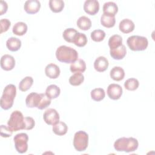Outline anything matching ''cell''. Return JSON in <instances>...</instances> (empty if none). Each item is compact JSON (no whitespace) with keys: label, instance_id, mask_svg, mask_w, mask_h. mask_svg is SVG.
<instances>
[{"label":"cell","instance_id":"obj_1","mask_svg":"<svg viewBox=\"0 0 155 155\" xmlns=\"http://www.w3.org/2000/svg\"><path fill=\"white\" fill-rule=\"evenodd\" d=\"M56 57L59 62L70 64L78 59V53L76 50L70 47L61 45L56 51Z\"/></svg>","mask_w":155,"mask_h":155},{"label":"cell","instance_id":"obj_2","mask_svg":"<svg viewBox=\"0 0 155 155\" xmlns=\"http://www.w3.org/2000/svg\"><path fill=\"white\" fill-rule=\"evenodd\" d=\"M139 146L138 140L134 137H120L114 143V148L117 151L130 153L136 151Z\"/></svg>","mask_w":155,"mask_h":155},{"label":"cell","instance_id":"obj_3","mask_svg":"<svg viewBox=\"0 0 155 155\" xmlns=\"http://www.w3.org/2000/svg\"><path fill=\"white\" fill-rule=\"evenodd\" d=\"M16 94V88L13 84H8L4 88L0 101L1 107L3 110H7L12 107Z\"/></svg>","mask_w":155,"mask_h":155},{"label":"cell","instance_id":"obj_4","mask_svg":"<svg viewBox=\"0 0 155 155\" xmlns=\"http://www.w3.org/2000/svg\"><path fill=\"white\" fill-rule=\"evenodd\" d=\"M127 44L133 51H143L147 48L148 41L144 36L133 35L127 39Z\"/></svg>","mask_w":155,"mask_h":155},{"label":"cell","instance_id":"obj_5","mask_svg":"<svg viewBox=\"0 0 155 155\" xmlns=\"http://www.w3.org/2000/svg\"><path fill=\"white\" fill-rule=\"evenodd\" d=\"M7 125L13 132L24 130V117L22 113L18 110L13 111L7 122Z\"/></svg>","mask_w":155,"mask_h":155},{"label":"cell","instance_id":"obj_6","mask_svg":"<svg viewBox=\"0 0 155 155\" xmlns=\"http://www.w3.org/2000/svg\"><path fill=\"white\" fill-rule=\"evenodd\" d=\"M88 145V135L84 131H77L73 138V146L78 151H85Z\"/></svg>","mask_w":155,"mask_h":155},{"label":"cell","instance_id":"obj_7","mask_svg":"<svg viewBox=\"0 0 155 155\" xmlns=\"http://www.w3.org/2000/svg\"><path fill=\"white\" fill-rule=\"evenodd\" d=\"M16 151L21 154L27 152L28 150V136L26 133H21L16 134L13 138Z\"/></svg>","mask_w":155,"mask_h":155},{"label":"cell","instance_id":"obj_8","mask_svg":"<svg viewBox=\"0 0 155 155\" xmlns=\"http://www.w3.org/2000/svg\"><path fill=\"white\" fill-rule=\"evenodd\" d=\"M59 114L54 108H48L45 110L43 115L45 122L50 125H54L59 121Z\"/></svg>","mask_w":155,"mask_h":155},{"label":"cell","instance_id":"obj_9","mask_svg":"<svg viewBox=\"0 0 155 155\" xmlns=\"http://www.w3.org/2000/svg\"><path fill=\"white\" fill-rule=\"evenodd\" d=\"M122 88L117 84H111L107 87V95L113 100H117L120 98L122 94Z\"/></svg>","mask_w":155,"mask_h":155},{"label":"cell","instance_id":"obj_10","mask_svg":"<svg viewBox=\"0 0 155 155\" xmlns=\"http://www.w3.org/2000/svg\"><path fill=\"white\" fill-rule=\"evenodd\" d=\"M84 10L86 13L94 15L99 10V3L96 0H87L84 4Z\"/></svg>","mask_w":155,"mask_h":155},{"label":"cell","instance_id":"obj_11","mask_svg":"<svg viewBox=\"0 0 155 155\" xmlns=\"http://www.w3.org/2000/svg\"><path fill=\"white\" fill-rule=\"evenodd\" d=\"M15 66V58L10 55L5 54L1 58V67L5 71H10L13 69Z\"/></svg>","mask_w":155,"mask_h":155},{"label":"cell","instance_id":"obj_12","mask_svg":"<svg viewBox=\"0 0 155 155\" xmlns=\"http://www.w3.org/2000/svg\"><path fill=\"white\" fill-rule=\"evenodd\" d=\"M41 8V3L38 0H28L26 1L24 9L28 14H35L38 13Z\"/></svg>","mask_w":155,"mask_h":155},{"label":"cell","instance_id":"obj_13","mask_svg":"<svg viewBox=\"0 0 155 155\" xmlns=\"http://www.w3.org/2000/svg\"><path fill=\"white\" fill-rule=\"evenodd\" d=\"M41 98V93L33 92L27 95L25 99V104L28 108L38 107Z\"/></svg>","mask_w":155,"mask_h":155},{"label":"cell","instance_id":"obj_14","mask_svg":"<svg viewBox=\"0 0 155 155\" xmlns=\"http://www.w3.org/2000/svg\"><path fill=\"white\" fill-rule=\"evenodd\" d=\"M60 73L59 67L53 63L48 64L45 68V73L50 79H56L59 76Z\"/></svg>","mask_w":155,"mask_h":155},{"label":"cell","instance_id":"obj_15","mask_svg":"<svg viewBox=\"0 0 155 155\" xmlns=\"http://www.w3.org/2000/svg\"><path fill=\"white\" fill-rule=\"evenodd\" d=\"M108 61L104 56L97 58L94 62V68L98 72L105 71L108 68Z\"/></svg>","mask_w":155,"mask_h":155},{"label":"cell","instance_id":"obj_16","mask_svg":"<svg viewBox=\"0 0 155 155\" xmlns=\"http://www.w3.org/2000/svg\"><path fill=\"white\" fill-rule=\"evenodd\" d=\"M135 27L134 22L129 19H124L119 25V30L124 33H129L132 32Z\"/></svg>","mask_w":155,"mask_h":155},{"label":"cell","instance_id":"obj_17","mask_svg":"<svg viewBox=\"0 0 155 155\" xmlns=\"http://www.w3.org/2000/svg\"><path fill=\"white\" fill-rule=\"evenodd\" d=\"M110 56L112 58L116 60H120L122 59L127 54L126 47L124 45L122 44L119 47L114 48L110 49Z\"/></svg>","mask_w":155,"mask_h":155},{"label":"cell","instance_id":"obj_18","mask_svg":"<svg viewBox=\"0 0 155 155\" xmlns=\"http://www.w3.org/2000/svg\"><path fill=\"white\" fill-rule=\"evenodd\" d=\"M103 13L111 16H115L116 14L118 12V7L117 4L111 1L107 2L104 3L102 8Z\"/></svg>","mask_w":155,"mask_h":155},{"label":"cell","instance_id":"obj_19","mask_svg":"<svg viewBox=\"0 0 155 155\" xmlns=\"http://www.w3.org/2000/svg\"><path fill=\"white\" fill-rule=\"evenodd\" d=\"M70 70L72 73H83L86 70V64L83 59H78L75 62L71 64Z\"/></svg>","mask_w":155,"mask_h":155},{"label":"cell","instance_id":"obj_20","mask_svg":"<svg viewBox=\"0 0 155 155\" xmlns=\"http://www.w3.org/2000/svg\"><path fill=\"white\" fill-rule=\"evenodd\" d=\"M6 46L10 51H16L19 50L21 47V41L17 38L11 37L6 41Z\"/></svg>","mask_w":155,"mask_h":155},{"label":"cell","instance_id":"obj_21","mask_svg":"<svg viewBox=\"0 0 155 155\" xmlns=\"http://www.w3.org/2000/svg\"><path fill=\"white\" fill-rule=\"evenodd\" d=\"M110 76L112 79L116 81H120L124 78L125 71L120 67H114L110 72Z\"/></svg>","mask_w":155,"mask_h":155},{"label":"cell","instance_id":"obj_22","mask_svg":"<svg viewBox=\"0 0 155 155\" xmlns=\"http://www.w3.org/2000/svg\"><path fill=\"white\" fill-rule=\"evenodd\" d=\"M52 130L55 134L63 136L67 133L68 131V127L65 122L59 121L57 124L53 125Z\"/></svg>","mask_w":155,"mask_h":155},{"label":"cell","instance_id":"obj_23","mask_svg":"<svg viewBox=\"0 0 155 155\" xmlns=\"http://www.w3.org/2000/svg\"><path fill=\"white\" fill-rule=\"evenodd\" d=\"M61 93V90L58 86L54 84L48 85L45 90V94L51 99L57 98Z\"/></svg>","mask_w":155,"mask_h":155},{"label":"cell","instance_id":"obj_24","mask_svg":"<svg viewBox=\"0 0 155 155\" xmlns=\"http://www.w3.org/2000/svg\"><path fill=\"white\" fill-rule=\"evenodd\" d=\"M77 26L82 30H88L91 26V21L88 17L82 16L78 18L76 22Z\"/></svg>","mask_w":155,"mask_h":155},{"label":"cell","instance_id":"obj_25","mask_svg":"<svg viewBox=\"0 0 155 155\" xmlns=\"http://www.w3.org/2000/svg\"><path fill=\"white\" fill-rule=\"evenodd\" d=\"M12 31L15 35L22 36L27 31V25L25 22H18L13 25Z\"/></svg>","mask_w":155,"mask_h":155},{"label":"cell","instance_id":"obj_26","mask_svg":"<svg viewBox=\"0 0 155 155\" xmlns=\"http://www.w3.org/2000/svg\"><path fill=\"white\" fill-rule=\"evenodd\" d=\"M101 24L107 28H111L114 26L116 23L115 16H111L103 13L101 18Z\"/></svg>","mask_w":155,"mask_h":155},{"label":"cell","instance_id":"obj_27","mask_svg":"<svg viewBox=\"0 0 155 155\" xmlns=\"http://www.w3.org/2000/svg\"><path fill=\"white\" fill-rule=\"evenodd\" d=\"M49 7L54 13H59L64 7V2L62 0H50Z\"/></svg>","mask_w":155,"mask_h":155},{"label":"cell","instance_id":"obj_28","mask_svg":"<svg viewBox=\"0 0 155 155\" xmlns=\"http://www.w3.org/2000/svg\"><path fill=\"white\" fill-rule=\"evenodd\" d=\"M33 83V79L31 76H26L22 79L19 84V89L21 91H26L30 88Z\"/></svg>","mask_w":155,"mask_h":155},{"label":"cell","instance_id":"obj_29","mask_svg":"<svg viewBox=\"0 0 155 155\" xmlns=\"http://www.w3.org/2000/svg\"><path fill=\"white\" fill-rule=\"evenodd\" d=\"M78 33V31L76 29L73 28H68L64 31L62 36L65 41L73 43V40Z\"/></svg>","mask_w":155,"mask_h":155},{"label":"cell","instance_id":"obj_30","mask_svg":"<svg viewBox=\"0 0 155 155\" xmlns=\"http://www.w3.org/2000/svg\"><path fill=\"white\" fill-rule=\"evenodd\" d=\"M90 94L91 99L97 102L102 101L105 96V91L102 88H96L92 90Z\"/></svg>","mask_w":155,"mask_h":155},{"label":"cell","instance_id":"obj_31","mask_svg":"<svg viewBox=\"0 0 155 155\" xmlns=\"http://www.w3.org/2000/svg\"><path fill=\"white\" fill-rule=\"evenodd\" d=\"M108 43L110 49L116 48L122 44V38L119 35H114L109 38Z\"/></svg>","mask_w":155,"mask_h":155},{"label":"cell","instance_id":"obj_32","mask_svg":"<svg viewBox=\"0 0 155 155\" xmlns=\"http://www.w3.org/2000/svg\"><path fill=\"white\" fill-rule=\"evenodd\" d=\"M69 83L73 86L80 85L84 81V76L82 73H76L71 75L69 78Z\"/></svg>","mask_w":155,"mask_h":155},{"label":"cell","instance_id":"obj_33","mask_svg":"<svg viewBox=\"0 0 155 155\" xmlns=\"http://www.w3.org/2000/svg\"><path fill=\"white\" fill-rule=\"evenodd\" d=\"M73 43L79 47H84L87 44V38L84 33L78 32L76 35Z\"/></svg>","mask_w":155,"mask_h":155},{"label":"cell","instance_id":"obj_34","mask_svg":"<svg viewBox=\"0 0 155 155\" xmlns=\"http://www.w3.org/2000/svg\"><path fill=\"white\" fill-rule=\"evenodd\" d=\"M139 85L138 80L136 78H129L124 82V87L129 91L136 90Z\"/></svg>","mask_w":155,"mask_h":155},{"label":"cell","instance_id":"obj_35","mask_svg":"<svg viewBox=\"0 0 155 155\" xmlns=\"http://www.w3.org/2000/svg\"><path fill=\"white\" fill-rule=\"evenodd\" d=\"M105 33L102 30H95L91 33V38L95 42H101L104 39Z\"/></svg>","mask_w":155,"mask_h":155},{"label":"cell","instance_id":"obj_36","mask_svg":"<svg viewBox=\"0 0 155 155\" xmlns=\"http://www.w3.org/2000/svg\"><path fill=\"white\" fill-rule=\"evenodd\" d=\"M41 98L37 108L39 110H43L46 108L50 105L51 99H50L45 94V93H41Z\"/></svg>","mask_w":155,"mask_h":155},{"label":"cell","instance_id":"obj_37","mask_svg":"<svg viewBox=\"0 0 155 155\" xmlns=\"http://www.w3.org/2000/svg\"><path fill=\"white\" fill-rule=\"evenodd\" d=\"M35 122L33 118L31 117H24V130H30L35 127Z\"/></svg>","mask_w":155,"mask_h":155},{"label":"cell","instance_id":"obj_38","mask_svg":"<svg viewBox=\"0 0 155 155\" xmlns=\"http://www.w3.org/2000/svg\"><path fill=\"white\" fill-rule=\"evenodd\" d=\"M1 33L7 31L11 25V22L8 19H1Z\"/></svg>","mask_w":155,"mask_h":155},{"label":"cell","instance_id":"obj_39","mask_svg":"<svg viewBox=\"0 0 155 155\" xmlns=\"http://www.w3.org/2000/svg\"><path fill=\"white\" fill-rule=\"evenodd\" d=\"M13 131L8 128L4 125H1V136L3 137H10L12 134Z\"/></svg>","mask_w":155,"mask_h":155},{"label":"cell","instance_id":"obj_40","mask_svg":"<svg viewBox=\"0 0 155 155\" xmlns=\"http://www.w3.org/2000/svg\"><path fill=\"white\" fill-rule=\"evenodd\" d=\"M8 9V5L5 1H0V15H3V14L5 13Z\"/></svg>","mask_w":155,"mask_h":155}]
</instances>
